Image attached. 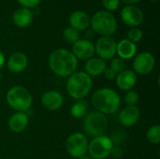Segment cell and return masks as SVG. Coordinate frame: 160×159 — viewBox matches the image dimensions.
<instances>
[{
  "mask_svg": "<svg viewBox=\"0 0 160 159\" xmlns=\"http://www.w3.org/2000/svg\"><path fill=\"white\" fill-rule=\"evenodd\" d=\"M49 67L55 75L60 77H69L76 71L78 59L70 51L57 49L49 56Z\"/></svg>",
  "mask_w": 160,
  "mask_h": 159,
  "instance_id": "6da1fadb",
  "label": "cell"
},
{
  "mask_svg": "<svg viewBox=\"0 0 160 159\" xmlns=\"http://www.w3.org/2000/svg\"><path fill=\"white\" fill-rule=\"evenodd\" d=\"M95 111L103 114L115 113L121 104L120 96L111 88H100L97 90L91 97Z\"/></svg>",
  "mask_w": 160,
  "mask_h": 159,
  "instance_id": "7a4b0ae2",
  "label": "cell"
},
{
  "mask_svg": "<svg viewBox=\"0 0 160 159\" xmlns=\"http://www.w3.org/2000/svg\"><path fill=\"white\" fill-rule=\"evenodd\" d=\"M92 85V78L84 71L74 72L68 79L67 92L72 98L81 100L90 93Z\"/></svg>",
  "mask_w": 160,
  "mask_h": 159,
  "instance_id": "3957f363",
  "label": "cell"
},
{
  "mask_svg": "<svg viewBox=\"0 0 160 159\" xmlns=\"http://www.w3.org/2000/svg\"><path fill=\"white\" fill-rule=\"evenodd\" d=\"M117 20L114 15L107 10H98L91 18L90 26L93 31L101 37L112 36L117 30Z\"/></svg>",
  "mask_w": 160,
  "mask_h": 159,
  "instance_id": "277c9868",
  "label": "cell"
},
{
  "mask_svg": "<svg viewBox=\"0 0 160 159\" xmlns=\"http://www.w3.org/2000/svg\"><path fill=\"white\" fill-rule=\"evenodd\" d=\"M6 100L8 106L14 111L26 112L32 106L33 97L25 87L16 85L8 91Z\"/></svg>",
  "mask_w": 160,
  "mask_h": 159,
  "instance_id": "5b68a950",
  "label": "cell"
},
{
  "mask_svg": "<svg viewBox=\"0 0 160 159\" xmlns=\"http://www.w3.org/2000/svg\"><path fill=\"white\" fill-rule=\"evenodd\" d=\"M108 126L109 124L106 115L98 111L89 112L83 117L82 128L84 132L92 138L104 135Z\"/></svg>",
  "mask_w": 160,
  "mask_h": 159,
  "instance_id": "8992f818",
  "label": "cell"
},
{
  "mask_svg": "<svg viewBox=\"0 0 160 159\" xmlns=\"http://www.w3.org/2000/svg\"><path fill=\"white\" fill-rule=\"evenodd\" d=\"M113 142L112 139L108 136L102 135L96 138H93L92 141L88 143L89 157L93 159L107 158L113 147Z\"/></svg>",
  "mask_w": 160,
  "mask_h": 159,
  "instance_id": "52a82bcc",
  "label": "cell"
},
{
  "mask_svg": "<svg viewBox=\"0 0 160 159\" xmlns=\"http://www.w3.org/2000/svg\"><path fill=\"white\" fill-rule=\"evenodd\" d=\"M88 140L83 133L75 132L69 135L66 141V150L74 158H81L85 156L88 150Z\"/></svg>",
  "mask_w": 160,
  "mask_h": 159,
  "instance_id": "ba28073f",
  "label": "cell"
},
{
  "mask_svg": "<svg viewBox=\"0 0 160 159\" xmlns=\"http://www.w3.org/2000/svg\"><path fill=\"white\" fill-rule=\"evenodd\" d=\"M117 42L112 36L100 37L95 45V53L103 61L112 60L116 54Z\"/></svg>",
  "mask_w": 160,
  "mask_h": 159,
  "instance_id": "9c48e42d",
  "label": "cell"
},
{
  "mask_svg": "<svg viewBox=\"0 0 160 159\" xmlns=\"http://www.w3.org/2000/svg\"><path fill=\"white\" fill-rule=\"evenodd\" d=\"M133 71L139 75H147L151 73L156 67V58L149 52H143L136 55L133 64Z\"/></svg>",
  "mask_w": 160,
  "mask_h": 159,
  "instance_id": "30bf717a",
  "label": "cell"
},
{
  "mask_svg": "<svg viewBox=\"0 0 160 159\" xmlns=\"http://www.w3.org/2000/svg\"><path fill=\"white\" fill-rule=\"evenodd\" d=\"M121 19L125 24L129 27H138L143 22V12L142 10L134 5L125 6L120 13Z\"/></svg>",
  "mask_w": 160,
  "mask_h": 159,
  "instance_id": "8fae6325",
  "label": "cell"
},
{
  "mask_svg": "<svg viewBox=\"0 0 160 159\" xmlns=\"http://www.w3.org/2000/svg\"><path fill=\"white\" fill-rule=\"evenodd\" d=\"M71 52L77 59L89 60L94 57L95 54V45L89 39H79L74 44H72Z\"/></svg>",
  "mask_w": 160,
  "mask_h": 159,
  "instance_id": "7c38bea8",
  "label": "cell"
},
{
  "mask_svg": "<svg viewBox=\"0 0 160 159\" xmlns=\"http://www.w3.org/2000/svg\"><path fill=\"white\" fill-rule=\"evenodd\" d=\"M41 105L49 111H57L64 104V97L61 93L54 90L46 91L40 97Z\"/></svg>",
  "mask_w": 160,
  "mask_h": 159,
  "instance_id": "4fadbf2b",
  "label": "cell"
},
{
  "mask_svg": "<svg viewBox=\"0 0 160 159\" xmlns=\"http://www.w3.org/2000/svg\"><path fill=\"white\" fill-rule=\"evenodd\" d=\"M140 116L141 112L137 106H127L120 112L118 120L124 127H133L139 122Z\"/></svg>",
  "mask_w": 160,
  "mask_h": 159,
  "instance_id": "5bb4252c",
  "label": "cell"
},
{
  "mask_svg": "<svg viewBox=\"0 0 160 159\" xmlns=\"http://www.w3.org/2000/svg\"><path fill=\"white\" fill-rule=\"evenodd\" d=\"M116 84L123 91H129L134 88L137 83L138 77L133 70L125 69L116 76Z\"/></svg>",
  "mask_w": 160,
  "mask_h": 159,
  "instance_id": "9a60e30c",
  "label": "cell"
},
{
  "mask_svg": "<svg viewBox=\"0 0 160 159\" xmlns=\"http://www.w3.org/2000/svg\"><path fill=\"white\" fill-rule=\"evenodd\" d=\"M27 65H28L27 56L21 52L12 53L7 61L8 69L12 73H20L23 71L26 68Z\"/></svg>",
  "mask_w": 160,
  "mask_h": 159,
  "instance_id": "2e32d148",
  "label": "cell"
},
{
  "mask_svg": "<svg viewBox=\"0 0 160 159\" xmlns=\"http://www.w3.org/2000/svg\"><path fill=\"white\" fill-rule=\"evenodd\" d=\"M91 18L83 10H75L69 15V23L70 26L76 30L83 31L90 26Z\"/></svg>",
  "mask_w": 160,
  "mask_h": 159,
  "instance_id": "e0dca14e",
  "label": "cell"
},
{
  "mask_svg": "<svg viewBox=\"0 0 160 159\" xmlns=\"http://www.w3.org/2000/svg\"><path fill=\"white\" fill-rule=\"evenodd\" d=\"M29 123V117L26 112H16L13 113L8 122V128L14 133H20L26 129Z\"/></svg>",
  "mask_w": 160,
  "mask_h": 159,
  "instance_id": "ac0fdd59",
  "label": "cell"
},
{
  "mask_svg": "<svg viewBox=\"0 0 160 159\" xmlns=\"http://www.w3.org/2000/svg\"><path fill=\"white\" fill-rule=\"evenodd\" d=\"M34 20V14L29 8H17L12 14V21L14 24L20 28L28 27Z\"/></svg>",
  "mask_w": 160,
  "mask_h": 159,
  "instance_id": "d6986e66",
  "label": "cell"
},
{
  "mask_svg": "<svg viewBox=\"0 0 160 159\" xmlns=\"http://www.w3.org/2000/svg\"><path fill=\"white\" fill-rule=\"evenodd\" d=\"M137 52V45L128 38L122 39L117 42L116 46V54H118L119 58L123 60H128L136 55Z\"/></svg>",
  "mask_w": 160,
  "mask_h": 159,
  "instance_id": "ffe728a7",
  "label": "cell"
},
{
  "mask_svg": "<svg viewBox=\"0 0 160 159\" xmlns=\"http://www.w3.org/2000/svg\"><path fill=\"white\" fill-rule=\"evenodd\" d=\"M106 68V62L98 57H92L85 63V73L88 74L91 78L103 74Z\"/></svg>",
  "mask_w": 160,
  "mask_h": 159,
  "instance_id": "44dd1931",
  "label": "cell"
},
{
  "mask_svg": "<svg viewBox=\"0 0 160 159\" xmlns=\"http://www.w3.org/2000/svg\"><path fill=\"white\" fill-rule=\"evenodd\" d=\"M88 112V103L82 99L75 102L70 108V114L76 119L83 118Z\"/></svg>",
  "mask_w": 160,
  "mask_h": 159,
  "instance_id": "7402d4cb",
  "label": "cell"
},
{
  "mask_svg": "<svg viewBox=\"0 0 160 159\" xmlns=\"http://www.w3.org/2000/svg\"><path fill=\"white\" fill-rule=\"evenodd\" d=\"M146 139L147 141L155 145L159 144L160 142V126L155 125L149 127L146 133Z\"/></svg>",
  "mask_w": 160,
  "mask_h": 159,
  "instance_id": "603a6c76",
  "label": "cell"
},
{
  "mask_svg": "<svg viewBox=\"0 0 160 159\" xmlns=\"http://www.w3.org/2000/svg\"><path fill=\"white\" fill-rule=\"evenodd\" d=\"M63 37L68 43L74 44L77 40L80 39V32L69 26L65 28V30L63 31Z\"/></svg>",
  "mask_w": 160,
  "mask_h": 159,
  "instance_id": "cb8c5ba5",
  "label": "cell"
},
{
  "mask_svg": "<svg viewBox=\"0 0 160 159\" xmlns=\"http://www.w3.org/2000/svg\"><path fill=\"white\" fill-rule=\"evenodd\" d=\"M110 68H112L116 74H119L120 72L127 69V64H126L125 60H123L119 57H114L111 60Z\"/></svg>",
  "mask_w": 160,
  "mask_h": 159,
  "instance_id": "d4e9b609",
  "label": "cell"
},
{
  "mask_svg": "<svg viewBox=\"0 0 160 159\" xmlns=\"http://www.w3.org/2000/svg\"><path fill=\"white\" fill-rule=\"evenodd\" d=\"M142 37H143V33L139 27H131L128 31V39L135 44L141 41Z\"/></svg>",
  "mask_w": 160,
  "mask_h": 159,
  "instance_id": "484cf974",
  "label": "cell"
},
{
  "mask_svg": "<svg viewBox=\"0 0 160 159\" xmlns=\"http://www.w3.org/2000/svg\"><path fill=\"white\" fill-rule=\"evenodd\" d=\"M124 100H125V102H126V104L128 106H136L137 103L140 100V96L136 91L129 90L125 95Z\"/></svg>",
  "mask_w": 160,
  "mask_h": 159,
  "instance_id": "4316f807",
  "label": "cell"
},
{
  "mask_svg": "<svg viewBox=\"0 0 160 159\" xmlns=\"http://www.w3.org/2000/svg\"><path fill=\"white\" fill-rule=\"evenodd\" d=\"M103 7L107 11H113L116 10L121 3V0H101Z\"/></svg>",
  "mask_w": 160,
  "mask_h": 159,
  "instance_id": "83f0119b",
  "label": "cell"
},
{
  "mask_svg": "<svg viewBox=\"0 0 160 159\" xmlns=\"http://www.w3.org/2000/svg\"><path fill=\"white\" fill-rule=\"evenodd\" d=\"M17 1L19 2L20 5H22V7L30 9L32 7H36L37 6H38L42 0H17Z\"/></svg>",
  "mask_w": 160,
  "mask_h": 159,
  "instance_id": "f1b7e54d",
  "label": "cell"
},
{
  "mask_svg": "<svg viewBox=\"0 0 160 159\" xmlns=\"http://www.w3.org/2000/svg\"><path fill=\"white\" fill-rule=\"evenodd\" d=\"M111 157H112L113 158L119 159L122 157L123 156V150L122 148L119 146V145H113L112 151H111V154H110Z\"/></svg>",
  "mask_w": 160,
  "mask_h": 159,
  "instance_id": "f546056e",
  "label": "cell"
},
{
  "mask_svg": "<svg viewBox=\"0 0 160 159\" xmlns=\"http://www.w3.org/2000/svg\"><path fill=\"white\" fill-rule=\"evenodd\" d=\"M103 74H104V77H105L107 80H109V81L114 80V79L116 78V76H117V74H116L112 68H110V67H107V68L104 70Z\"/></svg>",
  "mask_w": 160,
  "mask_h": 159,
  "instance_id": "4dcf8cb0",
  "label": "cell"
},
{
  "mask_svg": "<svg viewBox=\"0 0 160 159\" xmlns=\"http://www.w3.org/2000/svg\"><path fill=\"white\" fill-rule=\"evenodd\" d=\"M5 63H6L5 55H4V53L0 51V70H1V69H2V67H4Z\"/></svg>",
  "mask_w": 160,
  "mask_h": 159,
  "instance_id": "1f68e13d",
  "label": "cell"
},
{
  "mask_svg": "<svg viewBox=\"0 0 160 159\" xmlns=\"http://www.w3.org/2000/svg\"><path fill=\"white\" fill-rule=\"evenodd\" d=\"M121 1H123L124 3H126L128 5H133V4H136V3L140 2L141 0H121Z\"/></svg>",
  "mask_w": 160,
  "mask_h": 159,
  "instance_id": "d6a6232c",
  "label": "cell"
},
{
  "mask_svg": "<svg viewBox=\"0 0 160 159\" xmlns=\"http://www.w3.org/2000/svg\"><path fill=\"white\" fill-rule=\"evenodd\" d=\"M79 159H93V158H91V157H90L89 156H86V155H85V156L82 157L81 158H79Z\"/></svg>",
  "mask_w": 160,
  "mask_h": 159,
  "instance_id": "836d02e7",
  "label": "cell"
},
{
  "mask_svg": "<svg viewBox=\"0 0 160 159\" xmlns=\"http://www.w3.org/2000/svg\"><path fill=\"white\" fill-rule=\"evenodd\" d=\"M149 1H152V2H156V1H158V0H149Z\"/></svg>",
  "mask_w": 160,
  "mask_h": 159,
  "instance_id": "e575fe53",
  "label": "cell"
}]
</instances>
